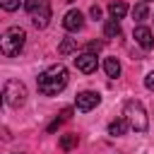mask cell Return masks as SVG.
Here are the masks:
<instances>
[{"mask_svg":"<svg viewBox=\"0 0 154 154\" xmlns=\"http://www.w3.org/2000/svg\"><path fill=\"white\" fill-rule=\"evenodd\" d=\"M87 48H89V53H91V51H101V41H91Z\"/></svg>","mask_w":154,"mask_h":154,"instance_id":"44dd1931","label":"cell"},{"mask_svg":"<svg viewBox=\"0 0 154 154\" xmlns=\"http://www.w3.org/2000/svg\"><path fill=\"white\" fill-rule=\"evenodd\" d=\"M2 96H5V103H7V106L19 108V106L26 101V87H24L19 79H7V82H5V89H2Z\"/></svg>","mask_w":154,"mask_h":154,"instance_id":"277c9868","label":"cell"},{"mask_svg":"<svg viewBox=\"0 0 154 154\" xmlns=\"http://www.w3.org/2000/svg\"><path fill=\"white\" fill-rule=\"evenodd\" d=\"M125 118H128V123H130V128H132L135 132H144V130L149 128L144 106H142L140 101H135V99L125 101Z\"/></svg>","mask_w":154,"mask_h":154,"instance_id":"3957f363","label":"cell"},{"mask_svg":"<svg viewBox=\"0 0 154 154\" xmlns=\"http://www.w3.org/2000/svg\"><path fill=\"white\" fill-rule=\"evenodd\" d=\"M75 48H77V41H75V38H63L60 46H58V53H60V55H70Z\"/></svg>","mask_w":154,"mask_h":154,"instance_id":"9a60e30c","label":"cell"},{"mask_svg":"<svg viewBox=\"0 0 154 154\" xmlns=\"http://www.w3.org/2000/svg\"><path fill=\"white\" fill-rule=\"evenodd\" d=\"M36 84H38V91L43 96L60 94L67 87V70H65V65H51L48 70H43L36 77Z\"/></svg>","mask_w":154,"mask_h":154,"instance_id":"6da1fadb","label":"cell"},{"mask_svg":"<svg viewBox=\"0 0 154 154\" xmlns=\"http://www.w3.org/2000/svg\"><path fill=\"white\" fill-rule=\"evenodd\" d=\"M144 87H147L149 91H154V72H149V75L144 77Z\"/></svg>","mask_w":154,"mask_h":154,"instance_id":"d6986e66","label":"cell"},{"mask_svg":"<svg viewBox=\"0 0 154 154\" xmlns=\"http://www.w3.org/2000/svg\"><path fill=\"white\" fill-rule=\"evenodd\" d=\"M29 14H31L34 26H36V29H43V26L48 24V19H51V5H48V0H46V2H41V5H38L36 10H31Z\"/></svg>","mask_w":154,"mask_h":154,"instance_id":"8992f818","label":"cell"},{"mask_svg":"<svg viewBox=\"0 0 154 154\" xmlns=\"http://www.w3.org/2000/svg\"><path fill=\"white\" fill-rule=\"evenodd\" d=\"M147 14H149V7H147V2H144V0H142L140 5H135V10H132V17H135L137 22L147 19Z\"/></svg>","mask_w":154,"mask_h":154,"instance_id":"2e32d148","label":"cell"},{"mask_svg":"<svg viewBox=\"0 0 154 154\" xmlns=\"http://www.w3.org/2000/svg\"><path fill=\"white\" fill-rule=\"evenodd\" d=\"M63 26H65L67 31H79V29L84 26V17H82V12H79V10H70V12L63 17Z\"/></svg>","mask_w":154,"mask_h":154,"instance_id":"9c48e42d","label":"cell"},{"mask_svg":"<svg viewBox=\"0 0 154 154\" xmlns=\"http://www.w3.org/2000/svg\"><path fill=\"white\" fill-rule=\"evenodd\" d=\"M0 5H2V10H7V12H14V10L19 7V0H0Z\"/></svg>","mask_w":154,"mask_h":154,"instance_id":"e0dca14e","label":"cell"},{"mask_svg":"<svg viewBox=\"0 0 154 154\" xmlns=\"http://www.w3.org/2000/svg\"><path fill=\"white\" fill-rule=\"evenodd\" d=\"M41 2H46V0H26V2H24V10H26V12H31V10H36Z\"/></svg>","mask_w":154,"mask_h":154,"instance_id":"ac0fdd59","label":"cell"},{"mask_svg":"<svg viewBox=\"0 0 154 154\" xmlns=\"http://www.w3.org/2000/svg\"><path fill=\"white\" fill-rule=\"evenodd\" d=\"M89 12H91V17H94V19H101V7H99V5H94Z\"/></svg>","mask_w":154,"mask_h":154,"instance_id":"ffe728a7","label":"cell"},{"mask_svg":"<svg viewBox=\"0 0 154 154\" xmlns=\"http://www.w3.org/2000/svg\"><path fill=\"white\" fill-rule=\"evenodd\" d=\"M132 36H135V41L144 48V51H149L152 46H154V34H152V29L149 26H135V31H132Z\"/></svg>","mask_w":154,"mask_h":154,"instance_id":"ba28073f","label":"cell"},{"mask_svg":"<svg viewBox=\"0 0 154 154\" xmlns=\"http://www.w3.org/2000/svg\"><path fill=\"white\" fill-rule=\"evenodd\" d=\"M128 118H116L111 125H108V135H125V130H128Z\"/></svg>","mask_w":154,"mask_h":154,"instance_id":"8fae6325","label":"cell"},{"mask_svg":"<svg viewBox=\"0 0 154 154\" xmlns=\"http://www.w3.org/2000/svg\"><path fill=\"white\" fill-rule=\"evenodd\" d=\"M24 41H26L24 29H19V26H10V29H5V34L0 36V51H2V55H7V58L19 55L22 48H24Z\"/></svg>","mask_w":154,"mask_h":154,"instance_id":"7a4b0ae2","label":"cell"},{"mask_svg":"<svg viewBox=\"0 0 154 154\" xmlns=\"http://www.w3.org/2000/svg\"><path fill=\"white\" fill-rule=\"evenodd\" d=\"M103 70H106L108 77H118V75H120V63H118L116 58H106V60H103Z\"/></svg>","mask_w":154,"mask_h":154,"instance_id":"7c38bea8","label":"cell"},{"mask_svg":"<svg viewBox=\"0 0 154 154\" xmlns=\"http://www.w3.org/2000/svg\"><path fill=\"white\" fill-rule=\"evenodd\" d=\"M108 12H111L113 19H123L125 12H128V5L123 0H113V2H108Z\"/></svg>","mask_w":154,"mask_h":154,"instance_id":"30bf717a","label":"cell"},{"mask_svg":"<svg viewBox=\"0 0 154 154\" xmlns=\"http://www.w3.org/2000/svg\"><path fill=\"white\" fill-rule=\"evenodd\" d=\"M103 34H106L108 38L120 36V24H118V19H108V22H106V26H103Z\"/></svg>","mask_w":154,"mask_h":154,"instance_id":"4fadbf2b","label":"cell"},{"mask_svg":"<svg viewBox=\"0 0 154 154\" xmlns=\"http://www.w3.org/2000/svg\"><path fill=\"white\" fill-rule=\"evenodd\" d=\"M99 101H101V96H99L96 91H79V94H77V99H75V106H77V111L87 113V111L96 108V106H99Z\"/></svg>","mask_w":154,"mask_h":154,"instance_id":"5b68a950","label":"cell"},{"mask_svg":"<svg viewBox=\"0 0 154 154\" xmlns=\"http://www.w3.org/2000/svg\"><path fill=\"white\" fill-rule=\"evenodd\" d=\"M96 65H99V60H96L94 53H79V55L75 58V67H77L79 72H84V75H91V72L96 70Z\"/></svg>","mask_w":154,"mask_h":154,"instance_id":"52a82bcc","label":"cell"},{"mask_svg":"<svg viewBox=\"0 0 154 154\" xmlns=\"http://www.w3.org/2000/svg\"><path fill=\"white\" fill-rule=\"evenodd\" d=\"M75 147H77V135L67 132V135L60 137V149H63V152H70V149H75Z\"/></svg>","mask_w":154,"mask_h":154,"instance_id":"5bb4252c","label":"cell"},{"mask_svg":"<svg viewBox=\"0 0 154 154\" xmlns=\"http://www.w3.org/2000/svg\"><path fill=\"white\" fill-rule=\"evenodd\" d=\"M144 2H147V0H144Z\"/></svg>","mask_w":154,"mask_h":154,"instance_id":"7402d4cb","label":"cell"}]
</instances>
